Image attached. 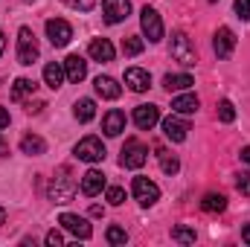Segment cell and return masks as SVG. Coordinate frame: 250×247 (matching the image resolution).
<instances>
[{"label": "cell", "mask_w": 250, "mask_h": 247, "mask_svg": "<svg viewBox=\"0 0 250 247\" xmlns=\"http://www.w3.org/2000/svg\"><path fill=\"white\" fill-rule=\"evenodd\" d=\"M140 26H143V35H146L151 44L163 41V21H160V12H157V9L146 6V9L140 12Z\"/></svg>", "instance_id": "8992f818"}, {"label": "cell", "mask_w": 250, "mask_h": 247, "mask_svg": "<svg viewBox=\"0 0 250 247\" xmlns=\"http://www.w3.org/2000/svg\"><path fill=\"white\" fill-rule=\"evenodd\" d=\"M35 90H38V84H35L32 79H18V82L12 84V99H15V102H23V99L32 96Z\"/></svg>", "instance_id": "484cf974"}, {"label": "cell", "mask_w": 250, "mask_h": 247, "mask_svg": "<svg viewBox=\"0 0 250 247\" xmlns=\"http://www.w3.org/2000/svg\"><path fill=\"white\" fill-rule=\"evenodd\" d=\"M38 56H41V50H38L35 32H32L29 26H21V29H18V62L21 64H35Z\"/></svg>", "instance_id": "7a4b0ae2"}, {"label": "cell", "mask_w": 250, "mask_h": 247, "mask_svg": "<svg viewBox=\"0 0 250 247\" xmlns=\"http://www.w3.org/2000/svg\"><path fill=\"white\" fill-rule=\"evenodd\" d=\"M0 157H9V143L0 137Z\"/></svg>", "instance_id": "74e56055"}, {"label": "cell", "mask_w": 250, "mask_h": 247, "mask_svg": "<svg viewBox=\"0 0 250 247\" xmlns=\"http://www.w3.org/2000/svg\"><path fill=\"white\" fill-rule=\"evenodd\" d=\"M201 209H204V212H209V215H218V212H224V209H227V198H224L221 192H209V195H204Z\"/></svg>", "instance_id": "7402d4cb"}, {"label": "cell", "mask_w": 250, "mask_h": 247, "mask_svg": "<svg viewBox=\"0 0 250 247\" xmlns=\"http://www.w3.org/2000/svg\"><path fill=\"white\" fill-rule=\"evenodd\" d=\"M242 239H245V242H248V245H250V224H248V227H245V230H242Z\"/></svg>", "instance_id": "ab89813d"}, {"label": "cell", "mask_w": 250, "mask_h": 247, "mask_svg": "<svg viewBox=\"0 0 250 247\" xmlns=\"http://www.w3.org/2000/svg\"><path fill=\"white\" fill-rule=\"evenodd\" d=\"M76 178H73V169L70 166H62L59 172H56V178H53V184H50V198L56 201V204H67V201H73V195H76Z\"/></svg>", "instance_id": "6da1fadb"}, {"label": "cell", "mask_w": 250, "mask_h": 247, "mask_svg": "<svg viewBox=\"0 0 250 247\" xmlns=\"http://www.w3.org/2000/svg\"><path fill=\"white\" fill-rule=\"evenodd\" d=\"M187 134H189V123L181 117V114H172V117L163 120V137H166V140H172V143H184Z\"/></svg>", "instance_id": "8fae6325"}, {"label": "cell", "mask_w": 250, "mask_h": 247, "mask_svg": "<svg viewBox=\"0 0 250 247\" xmlns=\"http://www.w3.org/2000/svg\"><path fill=\"white\" fill-rule=\"evenodd\" d=\"M73 154H76L82 163H102V160H105V145H102L99 137H84V140L76 143Z\"/></svg>", "instance_id": "277c9868"}, {"label": "cell", "mask_w": 250, "mask_h": 247, "mask_svg": "<svg viewBox=\"0 0 250 247\" xmlns=\"http://www.w3.org/2000/svg\"><path fill=\"white\" fill-rule=\"evenodd\" d=\"M157 157H160V169H163L166 175H175V172L181 169V163H178V157H175V154H169V151L157 148Z\"/></svg>", "instance_id": "4316f807"}, {"label": "cell", "mask_w": 250, "mask_h": 247, "mask_svg": "<svg viewBox=\"0 0 250 247\" xmlns=\"http://www.w3.org/2000/svg\"><path fill=\"white\" fill-rule=\"evenodd\" d=\"M3 50H6V38H3V29H0V56H3Z\"/></svg>", "instance_id": "60d3db41"}, {"label": "cell", "mask_w": 250, "mask_h": 247, "mask_svg": "<svg viewBox=\"0 0 250 247\" xmlns=\"http://www.w3.org/2000/svg\"><path fill=\"white\" fill-rule=\"evenodd\" d=\"M125 84H128L134 93H146V90L151 87V76H148V70H143V67H128V70H125Z\"/></svg>", "instance_id": "5bb4252c"}, {"label": "cell", "mask_w": 250, "mask_h": 247, "mask_svg": "<svg viewBox=\"0 0 250 247\" xmlns=\"http://www.w3.org/2000/svg\"><path fill=\"white\" fill-rule=\"evenodd\" d=\"M47 245H50V247H62L64 245V236L59 233V230H50V233H47Z\"/></svg>", "instance_id": "e575fe53"}, {"label": "cell", "mask_w": 250, "mask_h": 247, "mask_svg": "<svg viewBox=\"0 0 250 247\" xmlns=\"http://www.w3.org/2000/svg\"><path fill=\"white\" fill-rule=\"evenodd\" d=\"M3 224H6V209L0 206V227H3Z\"/></svg>", "instance_id": "b9f144b4"}, {"label": "cell", "mask_w": 250, "mask_h": 247, "mask_svg": "<svg viewBox=\"0 0 250 247\" xmlns=\"http://www.w3.org/2000/svg\"><path fill=\"white\" fill-rule=\"evenodd\" d=\"M47 38H50L53 47H67L70 38H73V26L62 18H50L47 21Z\"/></svg>", "instance_id": "9c48e42d"}, {"label": "cell", "mask_w": 250, "mask_h": 247, "mask_svg": "<svg viewBox=\"0 0 250 247\" xmlns=\"http://www.w3.org/2000/svg\"><path fill=\"white\" fill-rule=\"evenodd\" d=\"M172 242H178V245H195V230L192 227H175L172 230Z\"/></svg>", "instance_id": "f1b7e54d"}, {"label": "cell", "mask_w": 250, "mask_h": 247, "mask_svg": "<svg viewBox=\"0 0 250 247\" xmlns=\"http://www.w3.org/2000/svg\"><path fill=\"white\" fill-rule=\"evenodd\" d=\"M102 131H105L108 137H120L125 131V114L123 111H117V108L108 111V114L102 117Z\"/></svg>", "instance_id": "ac0fdd59"}, {"label": "cell", "mask_w": 250, "mask_h": 247, "mask_svg": "<svg viewBox=\"0 0 250 247\" xmlns=\"http://www.w3.org/2000/svg\"><path fill=\"white\" fill-rule=\"evenodd\" d=\"M64 64H59V62H50L47 67H44V82H47V87H53V90H59L64 84Z\"/></svg>", "instance_id": "44dd1931"}, {"label": "cell", "mask_w": 250, "mask_h": 247, "mask_svg": "<svg viewBox=\"0 0 250 247\" xmlns=\"http://www.w3.org/2000/svg\"><path fill=\"white\" fill-rule=\"evenodd\" d=\"M105 198H108V204H111V206H120V204L125 201V189H120V186H108Z\"/></svg>", "instance_id": "1f68e13d"}, {"label": "cell", "mask_w": 250, "mask_h": 247, "mask_svg": "<svg viewBox=\"0 0 250 247\" xmlns=\"http://www.w3.org/2000/svg\"><path fill=\"white\" fill-rule=\"evenodd\" d=\"M236 15L242 21H250V0H236Z\"/></svg>", "instance_id": "836d02e7"}, {"label": "cell", "mask_w": 250, "mask_h": 247, "mask_svg": "<svg viewBox=\"0 0 250 247\" xmlns=\"http://www.w3.org/2000/svg\"><path fill=\"white\" fill-rule=\"evenodd\" d=\"M143 47H146V41H143L140 35H128V38L123 41V53L125 56H140Z\"/></svg>", "instance_id": "83f0119b"}, {"label": "cell", "mask_w": 250, "mask_h": 247, "mask_svg": "<svg viewBox=\"0 0 250 247\" xmlns=\"http://www.w3.org/2000/svg\"><path fill=\"white\" fill-rule=\"evenodd\" d=\"M146 160H148V148H146V143H140V140H125L123 145V157H120V163H123L125 169H140V166H146Z\"/></svg>", "instance_id": "5b68a950"}, {"label": "cell", "mask_w": 250, "mask_h": 247, "mask_svg": "<svg viewBox=\"0 0 250 247\" xmlns=\"http://www.w3.org/2000/svg\"><path fill=\"white\" fill-rule=\"evenodd\" d=\"M105 239H108V245H125L128 242V233H125L123 227H108Z\"/></svg>", "instance_id": "4dcf8cb0"}, {"label": "cell", "mask_w": 250, "mask_h": 247, "mask_svg": "<svg viewBox=\"0 0 250 247\" xmlns=\"http://www.w3.org/2000/svg\"><path fill=\"white\" fill-rule=\"evenodd\" d=\"M59 224H62L67 233H73L76 239H82V242H87V239L93 236V227L87 224V218H82V215H76V212H62V215H59Z\"/></svg>", "instance_id": "52a82bcc"}, {"label": "cell", "mask_w": 250, "mask_h": 247, "mask_svg": "<svg viewBox=\"0 0 250 247\" xmlns=\"http://www.w3.org/2000/svg\"><path fill=\"white\" fill-rule=\"evenodd\" d=\"M131 192H134V198H137L143 206H151V204H157V198H160V186L154 184V181H148V178H134Z\"/></svg>", "instance_id": "ba28073f"}, {"label": "cell", "mask_w": 250, "mask_h": 247, "mask_svg": "<svg viewBox=\"0 0 250 247\" xmlns=\"http://www.w3.org/2000/svg\"><path fill=\"white\" fill-rule=\"evenodd\" d=\"M209 3H218V0H209Z\"/></svg>", "instance_id": "ee69618b"}, {"label": "cell", "mask_w": 250, "mask_h": 247, "mask_svg": "<svg viewBox=\"0 0 250 247\" xmlns=\"http://www.w3.org/2000/svg\"><path fill=\"white\" fill-rule=\"evenodd\" d=\"M93 87H96V93H99L102 99H120V93H123V87H120L117 79H111V76H99V79L93 82Z\"/></svg>", "instance_id": "d6986e66"}, {"label": "cell", "mask_w": 250, "mask_h": 247, "mask_svg": "<svg viewBox=\"0 0 250 247\" xmlns=\"http://www.w3.org/2000/svg\"><path fill=\"white\" fill-rule=\"evenodd\" d=\"M212 50H215L218 59H230L233 50H236V32H233L230 26H221V29L215 32V38H212Z\"/></svg>", "instance_id": "30bf717a"}, {"label": "cell", "mask_w": 250, "mask_h": 247, "mask_svg": "<svg viewBox=\"0 0 250 247\" xmlns=\"http://www.w3.org/2000/svg\"><path fill=\"white\" fill-rule=\"evenodd\" d=\"M157 123H160V108L157 105H137L134 108V125L140 131H151Z\"/></svg>", "instance_id": "7c38bea8"}, {"label": "cell", "mask_w": 250, "mask_h": 247, "mask_svg": "<svg viewBox=\"0 0 250 247\" xmlns=\"http://www.w3.org/2000/svg\"><path fill=\"white\" fill-rule=\"evenodd\" d=\"M236 189H239L242 195H250V175H239V181H236Z\"/></svg>", "instance_id": "d590c367"}, {"label": "cell", "mask_w": 250, "mask_h": 247, "mask_svg": "<svg viewBox=\"0 0 250 247\" xmlns=\"http://www.w3.org/2000/svg\"><path fill=\"white\" fill-rule=\"evenodd\" d=\"M21 151H23V154H29V157H38V154H44V151H47V143H44L38 134H26V137L21 140Z\"/></svg>", "instance_id": "cb8c5ba5"}, {"label": "cell", "mask_w": 250, "mask_h": 247, "mask_svg": "<svg viewBox=\"0 0 250 247\" xmlns=\"http://www.w3.org/2000/svg\"><path fill=\"white\" fill-rule=\"evenodd\" d=\"M70 9H76V12H90L93 6H96V0H64Z\"/></svg>", "instance_id": "d6a6232c"}, {"label": "cell", "mask_w": 250, "mask_h": 247, "mask_svg": "<svg viewBox=\"0 0 250 247\" xmlns=\"http://www.w3.org/2000/svg\"><path fill=\"white\" fill-rule=\"evenodd\" d=\"M189 84H195L189 73H169V76L163 79V87H166L169 93H172V90H175V93H181V90H189Z\"/></svg>", "instance_id": "603a6c76"}, {"label": "cell", "mask_w": 250, "mask_h": 247, "mask_svg": "<svg viewBox=\"0 0 250 247\" xmlns=\"http://www.w3.org/2000/svg\"><path fill=\"white\" fill-rule=\"evenodd\" d=\"M73 117H76L79 123H90V120L96 117V102H93V99H79V102L73 105Z\"/></svg>", "instance_id": "d4e9b609"}, {"label": "cell", "mask_w": 250, "mask_h": 247, "mask_svg": "<svg viewBox=\"0 0 250 247\" xmlns=\"http://www.w3.org/2000/svg\"><path fill=\"white\" fill-rule=\"evenodd\" d=\"M169 56H172L178 64H184V67H195V62H198V56H195V47H192V41H189L184 32H175V35H172Z\"/></svg>", "instance_id": "3957f363"}, {"label": "cell", "mask_w": 250, "mask_h": 247, "mask_svg": "<svg viewBox=\"0 0 250 247\" xmlns=\"http://www.w3.org/2000/svg\"><path fill=\"white\" fill-rule=\"evenodd\" d=\"M82 192L87 195V198H93V195H99L102 189H105V175L102 172H96V169H87L84 175H82Z\"/></svg>", "instance_id": "2e32d148"}, {"label": "cell", "mask_w": 250, "mask_h": 247, "mask_svg": "<svg viewBox=\"0 0 250 247\" xmlns=\"http://www.w3.org/2000/svg\"><path fill=\"white\" fill-rule=\"evenodd\" d=\"M218 120H221V123H233V120H236V108H233L230 99H221V102H218Z\"/></svg>", "instance_id": "f546056e"}, {"label": "cell", "mask_w": 250, "mask_h": 247, "mask_svg": "<svg viewBox=\"0 0 250 247\" xmlns=\"http://www.w3.org/2000/svg\"><path fill=\"white\" fill-rule=\"evenodd\" d=\"M26 3H35V0H26Z\"/></svg>", "instance_id": "7bdbcfd3"}, {"label": "cell", "mask_w": 250, "mask_h": 247, "mask_svg": "<svg viewBox=\"0 0 250 247\" xmlns=\"http://www.w3.org/2000/svg\"><path fill=\"white\" fill-rule=\"evenodd\" d=\"M62 64H64V76H67L70 82H76V84L87 76V62H84L82 56H67Z\"/></svg>", "instance_id": "e0dca14e"}, {"label": "cell", "mask_w": 250, "mask_h": 247, "mask_svg": "<svg viewBox=\"0 0 250 247\" xmlns=\"http://www.w3.org/2000/svg\"><path fill=\"white\" fill-rule=\"evenodd\" d=\"M102 15L108 23H123L131 15V3L128 0H102Z\"/></svg>", "instance_id": "4fadbf2b"}, {"label": "cell", "mask_w": 250, "mask_h": 247, "mask_svg": "<svg viewBox=\"0 0 250 247\" xmlns=\"http://www.w3.org/2000/svg\"><path fill=\"white\" fill-rule=\"evenodd\" d=\"M172 108H175V114L189 117V114H195V111L201 108V102H198V96H195V93H181V96H175Z\"/></svg>", "instance_id": "ffe728a7"}, {"label": "cell", "mask_w": 250, "mask_h": 247, "mask_svg": "<svg viewBox=\"0 0 250 247\" xmlns=\"http://www.w3.org/2000/svg\"><path fill=\"white\" fill-rule=\"evenodd\" d=\"M242 160L250 166V145H245V148H242Z\"/></svg>", "instance_id": "f35d334b"}, {"label": "cell", "mask_w": 250, "mask_h": 247, "mask_svg": "<svg viewBox=\"0 0 250 247\" xmlns=\"http://www.w3.org/2000/svg\"><path fill=\"white\" fill-rule=\"evenodd\" d=\"M87 53H90L93 62H102V64L114 62V44H111L108 38H93L90 47H87Z\"/></svg>", "instance_id": "9a60e30c"}, {"label": "cell", "mask_w": 250, "mask_h": 247, "mask_svg": "<svg viewBox=\"0 0 250 247\" xmlns=\"http://www.w3.org/2000/svg\"><path fill=\"white\" fill-rule=\"evenodd\" d=\"M6 125H9V111L0 108V128H6Z\"/></svg>", "instance_id": "8d00e7d4"}]
</instances>
